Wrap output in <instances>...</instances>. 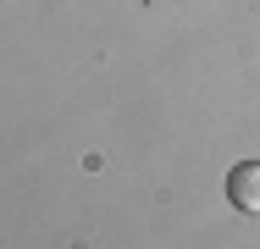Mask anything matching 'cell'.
Returning <instances> with one entry per match:
<instances>
[{"label":"cell","mask_w":260,"mask_h":249,"mask_svg":"<svg viewBox=\"0 0 260 249\" xmlns=\"http://www.w3.org/2000/svg\"><path fill=\"white\" fill-rule=\"evenodd\" d=\"M227 199H233V210L260 216V161H238L227 172Z\"/></svg>","instance_id":"cell-1"}]
</instances>
